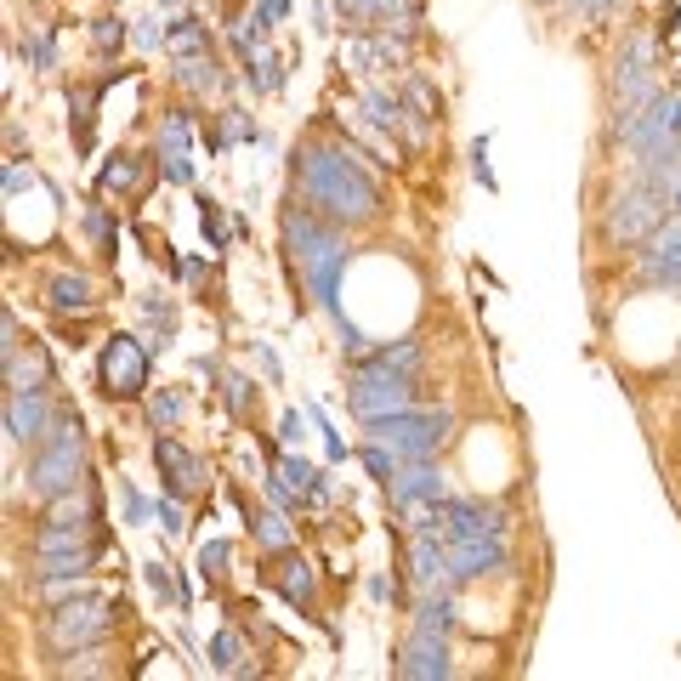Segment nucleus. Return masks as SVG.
I'll list each match as a JSON object with an SVG mask.
<instances>
[{"mask_svg":"<svg viewBox=\"0 0 681 681\" xmlns=\"http://www.w3.org/2000/svg\"><path fill=\"white\" fill-rule=\"evenodd\" d=\"M97 284L86 279V273H52L46 279V307L52 313H74V318H86V313H97Z\"/></svg>","mask_w":681,"mask_h":681,"instance_id":"nucleus-14","label":"nucleus"},{"mask_svg":"<svg viewBox=\"0 0 681 681\" xmlns=\"http://www.w3.org/2000/svg\"><path fill=\"white\" fill-rule=\"evenodd\" d=\"M159 6H176V0H159Z\"/></svg>","mask_w":681,"mask_h":681,"instance_id":"nucleus-31","label":"nucleus"},{"mask_svg":"<svg viewBox=\"0 0 681 681\" xmlns=\"http://www.w3.org/2000/svg\"><path fill=\"white\" fill-rule=\"evenodd\" d=\"M0 358H6V386H12V392H46V386L57 381L46 347H35L29 335H23V352L12 347V352H0Z\"/></svg>","mask_w":681,"mask_h":681,"instance_id":"nucleus-11","label":"nucleus"},{"mask_svg":"<svg viewBox=\"0 0 681 681\" xmlns=\"http://www.w3.org/2000/svg\"><path fill=\"white\" fill-rule=\"evenodd\" d=\"M103 103V86H69V120H74V148L91 154V108Z\"/></svg>","mask_w":681,"mask_h":681,"instance_id":"nucleus-18","label":"nucleus"},{"mask_svg":"<svg viewBox=\"0 0 681 681\" xmlns=\"http://www.w3.org/2000/svg\"><path fill=\"white\" fill-rule=\"evenodd\" d=\"M86 233L97 239V245H103V256H114V233H120V222H114L103 205H91V210H86Z\"/></svg>","mask_w":681,"mask_h":681,"instance_id":"nucleus-26","label":"nucleus"},{"mask_svg":"<svg viewBox=\"0 0 681 681\" xmlns=\"http://www.w3.org/2000/svg\"><path fill=\"white\" fill-rule=\"evenodd\" d=\"M472 176H477V188H500V182H494V165H489V137H477L472 142Z\"/></svg>","mask_w":681,"mask_h":681,"instance_id":"nucleus-29","label":"nucleus"},{"mask_svg":"<svg viewBox=\"0 0 681 681\" xmlns=\"http://www.w3.org/2000/svg\"><path fill=\"white\" fill-rule=\"evenodd\" d=\"M250 534H256V545H262V551H290V545H296V528H290V511H284V506L256 511Z\"/></svg>","mask_w":681,"mask_h":681,"instance_id":"nucleus-17","label":"nucleus"},{"mask_svg":"<svg viewBox=\"0 0 681 681\" xmlns=\"http://www.w3.org/2000/svg\"><path fill=\"white\" fill-rule=\"evenodd\" d=\"M97 392L108 403H137L148 398V347L137 335H108L97 352Z\"/></svg>","mask_w":681,"mask_h":681,"instance_id":"nucleus-5","label":"nucleus"},{"mask_svg":"<svg viewBox=\"0 0 681 681\" xmlns=\"http://www.w3.org/2000/svg\"><path fill=\"white\" fill-rule=\"evenodd\" d=\"M199 205V227H205V239H210V250H227V222H222V205L210 199V193H199L193 199Z\"/></svg>","mask_w":681,"mask_h":681,"instance_id":"nucleus-22","label":"nucleus"},{"mask_svg":"<svg viewBox=\"0 0 681 681\" xmlns=\"http://www.w3.org/2000/svg\"><path fill=\"white\" fill-rule=\"evenodd\" d=\"M267 579L279 585V596L290 602V608H307V613H313L318 579H313V562H307V557H279L273 568H267ZM313 619H318V613H313Z\"/></svg>","mask_w":681,"mask_h":681,"instance_id":"nucleus-15","label":"nucleus"},{"mask_svg":"<svg viewBox=\"0 0 681 681\" xmlns=\"http://www.w3.org/2000/svg\"><path fill=\"white\" fill-rule=\"evenodd\" d=\"M120 613L108 596H80V602H57L52 613H46V642L57 647V653H80V647L103 642L108 630L120 625Z\"/></svg>","mask_w":681,"mask_h":681,"instance_id":"nucleus-4","label":"nucleus"},{"mask_svg":"<svg viewBox=\"0 0 681 681\" xmlns=\"http://www.w3.org/2000/svg\"><path fill=\"white\" fill-rule=\"evenodd\" d=\"M91 466H86V437H80V415L74 409H57V426L46 443H35V460H29V489L40 500H63V494L86 489Z\"/></svg>","mask_w":681,"mask_h":681,"instance_id":"nucleus-2","label":"nucleus"},{"mask_svg":"<svg viewBox=\"0 0 681 681\" xmlns=\"http://www.w3.org/2000/svg\"><path fill=\"white\" fill-rule=\"evenodd\" d=\"M154 466H159L165 494H176V500H199L210 489V466L188 443H176V437H154Z\"/></svg>","mask_w":681,"mask_h":681,"instance_id":"nucleus-8","label":"nucleus"},{"mask_svg":"<svg viewBox=\"0 0 681 681\" xmlns=\"http://www.w3.org/2000/svg\"><path fill=\"white\" fill-rule=\"evenodd\" d=\"M239 653H245L239 630H216V636H210V664H216V670H239Z\"/></svg>","mask_w":681,"mask_h":681,"instance_id":"nucleus-23","label":"nucleus"},{"mask_svg":"<svg viewBox=\"0 0 681 681\" xmlns=\"http://www.w3.org/2000/svg\"><path fill=\"white\" fill-rule=\"evenodd\" d=\"M227 562H233V545H227V540H210L205 551H199V574H205L210 585H222V579H227Z\"/></svg>","mask_w":681,"mask_h":681,"instance_id":"nucleus-24","label":"nucleus"},{"mask_svg":"<svg viewBox=\"0 0 681 681\" xmlns=\"http://www.w3.org/2000/svg\"><path fill=\"white\" fill-rule=\"evenodd\" d=\"M358 460H364L369 466V477H375V483H392V477H398V454L392 449H381V437H375V443H364V449H358Z\"/></svg>","mask_w":681,"mask_h":681,"instance_id":"nucleus-21","label":"nucleus"},{"mask_svg":"<svg viewBox=\"0 0 681 681\" xmlns=\"http://www.w3.org/2000/svg\"><path fill=\"white\" fill-rule=\"evenodd\" d=\"M386 494H392V506L409 511V506H443V483H437L432 460H415L409 472H398L392 483H386Z\"/></svg>","mask_w":681,"mask_h":681,"instance_id":"nucleus-13","label":"nucleus"},{"mask_svg":"<svg viewBox=\"0 0 681 681\" xmlns=\"http://www.w3.org/2000/svg\"><path fill=\"white\" fill-rule=\"evenodd\" d=\"M222 398H227V409H233V420L256 415V392H250V381L239 369H222Z\"/></svg>","mask_w":681,"mask_h":681,"instance_id":"nucleus-20","label":"nucleus"},{"mask_svg":"<svg viewBox=\"0 0 681 681\" xmlns=\"http://www.w3.org/2000/svg\"><path fill=\"white\" fill-rule=\"evenodd\" d=\"M148 182H154V159L114 154L103 165V176H97V193H114V199H142V193H148Z\"/></svg>","mask_w":681,"mask_h":681,"instance_id":"nucleus-12","label":"nucleus"},{"mask_svg":"<svg viewBox=\"0 0 681 681\" xmlns=\"http://www.w3.org/2000/svg\"><path fill=\"white\" fill-rule=\"evenodd\" d=\"M171 57H193V52H210V29L199 18H176L171 23V40H165Z\"/></svg>","mask_w":681,"mask_h":681,"instance_id":"nucleus-19","label":"nucleus"},{"mask_svg":"<svg viewBox=\"0 0 681 681\" xmlns=\"http://www.w3.org/2000/svg\"><path fill=\"white\" fill-rule=\"evenodd\" d=\"M284 239H290V256L301 262V279L313 284L318 296H324V307H335V318H341L335 284H341L347 250L335 245V233L324 227V216H313V210H290V216H284Z\"/></svg>","mask_w":681,"mask_h":681,"instance_id":"nucleus-3","label":"nucleus"},{"mask_svg":"<svg viewBox=\"0 0 681 681\" xmlns=\"http://www.w3.org/2000/svg\"><path fill=\"white\" fill-rule=\"evenodd\" d=\"M296 437H301V415L290 409V415H284V443H296Z\"/></svg>","mask_w":681,"mask_h":681,"instance_id":"nucleus-30","label":"nucleus"},{"mask_svg":"<svg viewBox=\"0 0 681 681\" xmlns=\"http://www.w3.org/2000/svg\"><path fill=\"white\" fill-rule=\"evenodd\" d=\"M296 176H301V199L313 216L324 222H369L375 216V182L358 171L352 154H335V148H307L296 159Z\"/></svg>","mask_w":681,"mask_h":681,"instance_id":"nucleus-1","label":"nucleus"},{"mask_svg":"<svg viewBox=\"0 0 681 681\" xmlns=\"http://www.w3.org/2000/svg\"><path fill=\"white\" fill-rule=\"evenodd\" d=\"M176 86L188 91V97H210V91H222V63H216V52L176 57Z\"/></svg>","mask_w":681,"mask_h":681,"instance_id":"nucleus-16","label":"nucleus"},{"mask_svg":"<svg viewBox=\"0 0 681 681\" xmlns=\"http://www.w3.org/2000/svg\"><path fill=\"white\" fill-rule=\"evenodd\" d=\"M375 437H381L398 460L415 466V460H432V454L449 443V415H443V409H403V415L375 420Z\"/></svg>","mask_w":681,"mask_h":681,"instance_id":"nucleus-6","label":"nucleus"},{"mask_svg":"<svg viewBox=\"0 0 681 681\" xmlns=\"http://www.w3.org/2000/svg\"><path fill=\"white\" fill-rule=\"evenodd\" d=\"M57 426V409L46 392H6V437L12 443H46Z\"/></svg>","mask_w":681,"mask_h":681,"instance_id":"nucleus-9","label":"nucleus"},{"mask_svg":"<svg viewBox=\"0 0 681 681\" xmlns=\"http://www.w3.org/2000/svg\"><path fill=\"white\" fill-rule=\"evenodd\" d=\"M91 46H97V52H120L125 46V18H97L91 23Z\"/></svg>","mask_w":681,"mask_h":681,"instance_id":"nucleus-28","label":"nucleus"},{"mask_svg":"<svg viewBox=\"0 0 681 681\" xmlns=\"http://www.w3.org/2000/svg\"><path fill=\"white\" fill-rule=\"evenodd\" d=\"M148 420H154V432H171L176 420H182V398L176 392H154L148 398Z\"/></svg>","mask_w":681,"mask_h":681,"instance_id":"nucleus-25","label":"nucleus"},{"mask_svg":"<svg viewBox=\"0 0 681 681\" xmlns=\"http://www.w3.org/2000/svg\"><path fill=\"white\" fill-rule=\"evenodd\" d=\"M142 579H148V591H154L159 602H182V591H176V579H171V562H148Z\"/></svg>","mask_w":681,"mask_h":681,"instance_id":"nucleus-27","label":"nucleus"},{"mask_svg":"<svg viewBox=\"0 0 681 681\" xmlns=\"http://www.w3.org/2000/svg\"><path fill=\"white\" fill-rule=\"evenodd\" d=\"M188 148H193V114L188 108H165V120H159V131H154V154L165 159V176H171V182H193Z\"/></svg>","mask_w":681,"mask_h":681,"instance_id":"nucleus-10","label":"nucleus"},{"mask_svg":"<svg viewBox=\"0 0 681 681\" xmlns=\"http://www.w3.org/2000/svg\"><path fill=\"white\" fill-rule=\"evenodd\" d=\"M352 415L358 420H386V415H403V409H415V386H409V375H398V369H381V364H358V375H352Z\"/></svg>","mask_w":681,"mask_h":681,"instance_id":"nucleus-7","label":"nucleus"}]
</instances>
